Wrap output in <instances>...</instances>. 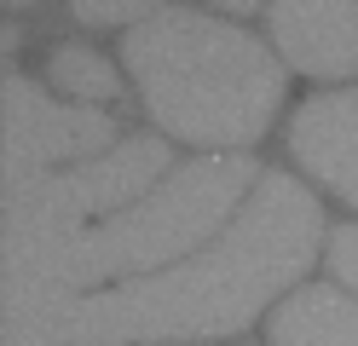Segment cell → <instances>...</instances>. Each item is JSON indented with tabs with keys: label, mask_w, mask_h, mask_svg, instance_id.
I'll list each match as a JSON object with an SVG mask.
<instances>
[{
	"label": "cell",
	"mask_w": 358,
	"mask_h": 346,
	"mask_svg": "<svg viewBox=\"0 0 358 346\" xmlns=\"http://www.w3.org/2000/svg\"><path fill=\"white\" fill-rule=\"evenodd\" d=\"M116 127L93 104H58L35 81L12 75L6 81V191L47 179V161H76V156H104Z\"/></svg>",
	"instance_id": "5"
},
{
	"label": "cell",
	"mask_w": 358,
	"mask_h": 346,
	"mask_svg": "<svg viewBox=\"0 0 358 346\" xmlns=\"http://www.w3.org/2000/svg\"><path fill=\"white\" fill-rule=\"evenodd\" d=\"M249 179H255L249 156H208V161H191V168L168 173L150 196H139L133 208L99 219L81 237L12 254L6 289H0L6 294V312L41 306V300H81L87 289L99 294L104 283L127 289V277L139 283V271L168 266L173 254L196 248L208 231L226 225V214L249 191Z\"/></svg>",
	"instance_id": "3"
},
{
	"label": "cell",
	"mask_w": 358,
	"mask_h": 346,
	"mask_svg": "<svg viewBox=\"0 0 358 346\" xmlns=\"http://www.w3.org/2000/svg\"><path fill=\"white\" fill-rule=\"evenodd\" d=\"M318 237L324 214L312 191L289 173H266L208 254L127 289L17 306L6 312V346H150L237 335L312 266Z\"/></svg>",
	"instance_id": "1"
},
{
	"label": "cell",
	"mask_w": 358,
	"mask_h": 346,
	"mask_svg": "<svg viewBox=\"0 0 358 346\" xmlns=\"http://www.w3.org/2000/svg\"><path fill=\"white\" fill-rule=\"evenodd\" d=\"M168 168V145L150 133L122 138L116 150H104L93 161H76L70 173H47L35 185L6 191V260L29 248H47L64 237L93 231L99 214H122L139 196L156 191V179Z\"/></svg>",
	"instance_id": "4"
},
{
	"label": "cell",
	"mask_w": 358,
	"mask_h": 346,
	"mask_svg": "<svg viewBox=\"0 0 358 346\" xmlns=\"http://www.w3.org/2000/svg\"><path fill=\"white\" fill-rule=\"evenodd\" d=\"M329 266H335V277L358 294V225H335V231H329Z\"/></svg>",
	"instance_id": "10"
},
{
	"label": "cell",
	"mask_w": 358,
	"mask_h": 346,
	"mask_svg": "<svg viewBox=\"0 0 358 346\" xmlns=\"http://www.w3.org/2000/svg\"><path fill=\"white\" fill-rule=\"evenodd\" d=\"M52 81L81 104H104L116 99V69H110L93 46H58L52 52Z\"/></svg>",
	"instance_id": "9"
},
{
	"label": "cell",
	"mask_w": 358,
	"mask_h": 346,
	"mask_svg": "<svg viewBox=\"0 0 358 346\" xmlns=\"http://www.w3.org/2000/svg\"><path fill=\"white\" fill-rule=\"evenodd\" d=\"M87 23H110V17H127V23H145L150 6H76Z\"/></svg>",
	"instance_id": "11"
},
{
	"label": "cell",
	"mask_w": 358,
	"mask_h": 346,
	"mask_svg": "<svg viewBox=\"0 0 358 346\" xmlns=\"http://www.w3.org/2000/svg\"><path fill=\"white\" fill-rule=\"evenodd\" d=\"M272 346H358V300L341 289H295L272 312Z\"/></svg>",
	"instance_id": "8"
},
{
	"label": "cell",
	"mask_w": 358,
	"mask_h": 346,
	"mask_svg": "<svg viewBox=\"0 0 358 346\" xmlns=\"http://www.w3.org/2000/svg\"><path fill=\"white\" fill-rule=\"evenodd\" d=\"M289 150L312 179H324V191L358 208V87L306 99L289 127Z\"/></svg>",
	"instance_id": "6"
},
{
	"label": "cell",
	"mask_w": 358,
	"mask_h": 346,
	"mask_svg": "<svg viewBox=\"0 0 358 346\" xmlns=\"http://www.w3.org/2000/svg\"><path fill=\"white\" fill-rule=\"evenodd\" d=\"M272 41L278 52L318 81L358 69V6L347 0H289L272 6Z\"/></svg>",
	"instance_id": "7"
},
{
	"label": "cell",
	"mask_w": 358,
	"mask_h": 346,
	"mask_svg": "<svg viewBox=\"0 0 358 346\" xmlns=\"http://www.w3.org/2000/svg\"><path fill=\"white\" fill-rule=\"evenodd\" d=\"M145 110L185 145L243 150L272 127L283 69L266 46L208 12H150L122 41Z\"/></svg>",
	"instance_id": "2"
}]
</instances>
